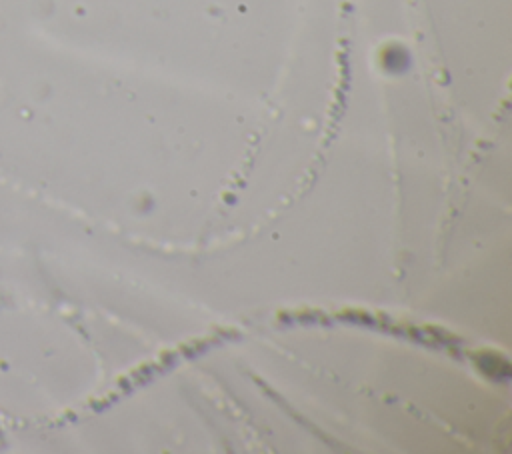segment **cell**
Segmentation results:
<instances>
[]
</instances>
